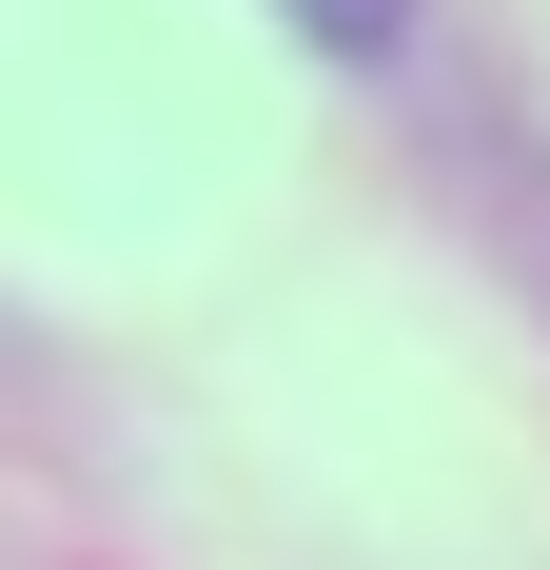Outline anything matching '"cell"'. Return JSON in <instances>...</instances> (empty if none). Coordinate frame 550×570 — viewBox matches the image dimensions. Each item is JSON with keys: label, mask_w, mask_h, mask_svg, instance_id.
<instances>
[{"label": "cell", "mask_w": 550, "mask_h": 570, "mask_svg": "<svg viewBox=\"0 0 550 570\" xmlns=\"http://www.w3.org/2000/svg\"><path fill=\"white\" fill-rule=\"evenodd\" d=\"M295 20H315V40H393V0H295Z\"/></svg>", "instance_id": "6da1fadb"}]
</instances>
